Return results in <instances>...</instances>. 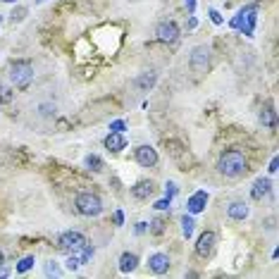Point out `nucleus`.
I'll return each mask as SVG.
<instances>
[{"label":"nucleus","mask_w":279,"mask_h":279,"mask_svg":"<svg viewBox=\"0 0 279 279\" xmlns=\"http://www.w3.org/2000/svg\"><path fill=\"white\" fill-rule=\"evenodd\" d=\"M217 170H220V174H225V177H229V179H236V177H241V174H246V170H248V160H246V155H243L241 150L232 148V150H225V153L220 155V160H217Z\"/></svg>","instance_id":"obj_1"},{"label":"nucleus","mask_w":279,"mask_h":279,"mask_svg":"<svg viewBox=\"0 0 279 279\" xmlns=\"http://www.w3.org/2000/svg\"><path fill=\"white\" fill-rule=\"evenodd\" d=\"M31 79H34V67L29 60H14L10 65V81L17 89H27Z\"/></svg>","instance_id":"obj_2"},{"label":"nucleus","mask_w":279,"mask_h":279,"mask_svg":"<svg viewBox=\"0 0 279 279\" xmlns=\"http://www.w3.org/2000/svg\"><path fill=\"white\" fill-rule=\"evenodd\" d=\"M74 205H77V213L84 215V217H98L103 213V203L95 193H79Z\"/></svg>","instance_id":"obj_3"},{"label":"nucleus","mask_w":279,"mask_h":279,"mask_svg":"<svg viewBox=\"0 0 279 279\" xmlns=\"http://www.w3.org/2000/svg\"><path fill=\"white\" fill-rule=\"evenodd\" d=\"M86 243H89V241H86V236H84L81 232H65V234H60V239H57L60 251H65L67 255H69V253L81 251Z\"/></svg>","instance_id":"obj_4"},{"label":"nucleus","mask_w":279,"mask_h":279,"mask_svg":"<svg viewBox=\"0 0 279 279\" xmlns=\"http://www.w3.org/2000/svg\"><path fill=\"white\" fill-rule=\"evenodd\" d=\"M232 27L234 29H241L246 36H253V27H255V7H246V10H241L234 19H232Z\"/></svg>","instance_id":"obj_5"},{"label":"nucleus","mask_w":279,"mask_h":279,"mask_svg":"<svg viewBox=\"0 0 279 279\" xmlns=\"http://www.w3.org/2000/svg\"><path fill=\"white\" fill-rule=\"evenodd\" d=\"M210 67V48L208 46H196L191 50V69L193 72H208Z\"/></svg>","instance_id":"obj_6"},{"label":"nucleus","mask_w":279,"mask_h":279,"mask_svg":"<svg viewBox=\"0 0 279 279\" xmlns=\"http://www.w3.org/2000/svg\"><path fill=\"white\" fill-rule=\"evenodd\" d=\"M179 39V27L174 22H160L155 29V41L158 43H174Z\"/></svg>","instance_id":"obj_7"},{"label":"nucleus","mask_w":279,"mask_h":279,"mask_svg":"<svg viewBox=\"0 0 279 279\" xmlns=\"http://www.w3.org/2000/svg\"><path fill=\"white\" fill-rule=\"evenodd\" d=\"M136 162L141 167H155L158 165V153L153 146H139L136 148Z\"/></svg>","instance_id":"obj_8"},{"label":"nucleus","mask_w":279,"mask_h":279,"mask_svg":"<svg viewBox=\"0 0 279 279\" xmlns=\"http://www.w3.org/2000/svg\"><path fill=\"white\" fill-rule=\"evenodd\" d=\"M215 241H217L215 232H203L198 236V241H196V253H198L200 258H208L215 248Z\"/></svg>","instance_id":"obj_9"},{"label":"nucleus","mask_w":279,"mask_h":279,"mask_svg":"<svg viewBox=\"0 0 279 279\" xmlns=\"http://www.w3.org/2000/svg\"><path fill=\"white\" fill-rule=\"evenodd\" d=\"M148 267H150V272H155V275L170 272V258H167V253H153V255L148 258Z\"/></svg>","instance_id":"obj_10"},{"label":"nucleus","mask_w":279,"mask_h":279,"mask_svg":"<svg viewBox=\"0 0 279 279\" xmlns=\"http://www.w3.org/2000/svg\"><path fill=\"white\" fill-rule=\"evenodd\" d=\"M205 203H208V193L205 191H196L186 203V210H188V215H198L205 210Z\"/></svg>","instance_id":"obj_11"},{"label":"nucleus","mask_w":279,"mask_h":279,"mask_svg":"<svg viewBox=\"0 0 279 279\" xmlns=\"http://www.w3.org/2000/svg\"><path fill=\"white\" fill-rule=\"evenodd\" d=\"M105 148L110 153H120L127 148V139H124V134L122 132H110L105 136Z\"/></svg>","instance_id":"obj_12"},{"label":"nucleus","mask_w":279,"mask_h":279,"mask_svg":"<svg viewBox=\"0 0 279 279\" xmlns=\"http://www.w3.org/2000/svg\"><path fill=\"white\" fill-rule=\"evenodd\" d=\"M227 215H229V220H234V222H243V220L248 217V205H246L243 200H234V203H229Z\"/></svg>","instance_id":"obj_13"},{"label":"nucleus","mask_w":279,"mask_h":279,"mask_svg":"<svg viewBox=\"0 0 279 279\" xmlns=\"http://www.w3.org/2000/svg\"><path fill=\"white\" fill-rule=\"evenodd\" d=\"M272 191V182L267 179V177H260V179H255V184L251 188V198L253 200H263Z\"/></svg>","instance_id":"obj_14"},{"label":"nucleus","mask_w":279,"mask_h":279,"mask_svg":"<svg viewBox=\"0 0 279 279\" xmlns=\"http://www.w3.org/2000/svg\"><path fill=\"white\" fill-rule=\"evenodd\" d=\"M139 267V255L136 253H122L120 255V270L124 272V275H129V272H134Z\"/></svg>","instance_id":"obj_15"},{"label":"nucleus","mask_w":279,"mask_h":279,"mask_svg":"<svg viewBox=\"0 0 279 279\" xmlns=\"http://www.w3.org/2000/svg\"><path fill=\"white\" fill-rule=\"evenodd\" d=\"M153 191H155L153 182H139L136 186H132V196L139 200H146L148 196H153Z\"/></svg>","instance_id":"obj_16"},{"label":"nucleus","mask_w":279,"mask_h":279,"mask_svg":"<svg viewBox=\"0 0 279 279\" xmlns=\"http://www.w3.org/2000/svg\"><path fill=\"white\" fill-rule=\"evenodd\" d=\"M155 79H158V74H155V72L143 74V77H139V79H136V86H139V89H143V91H148V89L155 84Z\"/></svg>","instance_id":"obj_17"},{"label":"nucleus","mask_w":279,"mask_h":279,"mask_svg":"<svg viewBox=\"0 0 279 279\" xmlns=\"http://www.w3.org/2000/svg\"><path fill=\"white\" fill-rule=\"evenodd\" d=\"M193 229H196V222H193V217H191V215H184V217H182V232H184L186 239H191Z\"/></svg>","instance_id":"obj_18"},{"label":"nucleus","mask_w":279,"mask_h":279,"mask_svg":"<svg viewBox=\"0 0 279 279\" xmlns=\"http://www.w3.org/2000/svg\"><path fill=\"white\" fill-rule=\"evenodd\" d=\"M84 162H86V167H89L91 172H100V170H103V160L98 158V155H86Z\"/></svg>","instance_id":"obj_19"},{"label":"nucleus","mask_w":279,"mask_h":279,"mask_svg":"<svg viewBox=\"0 0 279 279\" xmlns=\"http://www.w3.org/2000/svg\"><path fill=\"white\" fill-rule=\"evenodd\" d=\"M34 263H36V258H34V255H27V258H22V260L17 263V272H19V275L29 272V270L34 267Z\"/></svg>","instance_id":"obj_20"},{"label":"nucleus","mask_w":279,"mask_h":279,"mask_svg":"<svg viewBox=\"0 0 279 279\" xmlns=\"http://www.w3.org/2000/svg\"><path fill=\"white\" fill-rule=\"evenodd\" d=\"M12 98H14L12 89H10V86H5V84H0V105H7Z\"/></svg>","instance_id":"obj_21"},{"label":"nucleus","mask_w":279,"mask_h":279,"mask_svg":"<svg viewBox=\"0 0 279 279\" xmlns=\"http://www.w3.org/2000/svg\"><path fill=\"white\" fill-rule=\"evenodd\" d=\"M77 258H79L81 265H84V263H89V260L93 258V246H89V243H86L81 251H77Z\"/></svg>","instance_id":"obj_22"},{"label":"nucleus","mask_w":279,"mask_h":279,"mask_svg":"<svg viewBox=\"0 0 279 279\" xmlns=\"http://www.w3.org/2000/svg\"><path fill=\"white\" fill-rule=\"evenodd\" d=\"M260 120L265 122L267 127H275V110H263V115H260Z\"/></svg>","instance_id":"obj_23"},{"label":"nucleus","mask_w":279,"mask_h":279,"mask_svg":"<svg viewBox=\"0 0 279 279\" xmlns=\"http://www.w3.org/2000/svg\"><path fill=\"white\" fill-rule=\"evenodd\" d=\"M162 229H165V222H162V220H153L150 232H153V234H162Z\"/></svg>","instance_id":"obj_24"},{"label":"nucleus","mask_w":279,"mask_h":279,"mask_svg":"<svg viewBox=\"0 0 279 279\" xmlns=\"http://www.w3.org/2000/svg\"><path fill=\"white\" fill-rule=\"evenodd\" d=\"M170 203H172V198H162L155 203V210H170Z\"/></svg>","instance_id":"obj_25"},{"label":"nucleus","mask_w":279,"mask_h":279,"mask_svg":"<svg viewBox=\"0 0 279 279\" xmlns=\"http://www.w3.org/2000/svg\"><path fill=\"white\" fill-rule=\"evenodd\" d=\"M24 14H27V7H17V10H12V22L14 19H17V22L24 19Z\"/></svg>","instance_id":"obj_26"},{"label":"nucleus","mask_w":279,"mask_h":279,"mask_svg":"<svg viewBox=\"0 0 279 279\" xmlns=\"http://www.w3.org/2000/svg\"><path fill=\"white\" fill-rule=\"evenodd\" d=\"M124 127H127V124H124L122 120H117V122H112V124H110V129H112V132H124Z\"/></svg>","instance_id":"obj_27"},{"label":"nucleus","mask_w":279,"mask_h":279,"mask_svg":"<svg viewBox=\"0 0 279 279\" xmlns=\"http://www.w3.org/2000/svg\"><path fill=\"white\" fill-rule=\"evenodd\" d=\"M210 19H213L215 24H222V17H220V12H217V10H210Z\"/></svg>","instance_id":"obj_28"},{"label":"nucleus","mask_w":279,"mask_h":279,"mask_svg":"<svg viewBox=\"0 0 279 279\" xmlns=\"http://www.w3.org/2000/svg\"><path fill=\"white\" fill-rule=\"evenodd\" d=\"M46 272H48V275H60V270H57V265H55V263H50V265L46 267Z\"/></svg>","instance_id":"obj_29"},{"label":"nucleus","mask_w":279,"mask_h":279,"mask_svg":"<svg viewBox=\"0 0 279 279\" xmlns=\"http://www.w3.org/2000/svg\"><path fill=\"white\" fill-rule=\"evenodd\" d=\"M122 222H124V213H122V210H117V213H115V225L120 227Z\"/></svg>","instance_id":"obj_30"},{"label":"nucleus","mask_w":279,"mask_h":279,"mask_svg":"<svg viewBox=\"0 0 279 279\" xmlns=\"http://www.w3.org/2000/svg\"><path fill=\"white\" fill-rule=\"evenodd\" d=\"M146 229H148V225H146V222H139V225H136V234H143Z\"/></svg>","instance_id":"obj_31"},{"label":"nucleus","mask_w":279,"mask_h":279,"mask_svg":"<svg viewBox=\"0 0 279 279\" xmlns=\"http://www.w3.org/2000/svg\"><path fill=\"white\" fill-rule=\"evenodd\" d=\"M186 7H188V12L193 14V10H196V0H186Z\"/></svg>","instance_id":"obj_32"},{"label":"nucleus","mask_w":279,"mask_h":279,"mask_svg":"<svg viewBox=\"0 0 279 279\" xmlns=\"http://www.w3.org/2000/svg\"><path fill=\"white\" fill-rule=\"evenodd\" d=\"M277 167H279L277 158H272V162H270V172H277Z\"/></svg>","instance_id":"obj_33"},{"label":"nucleus","mask_w":279,"mask_h":279,"mask_svg":"<svg viewBox=\"0 0 279 279\" xmlns=\"http://www.w3.org/2000/svg\"><path fill=\"white\" fill-rule=\"evenodd\" d=\"M5 265V255H2V251H0V267Z\"/></svg>","instance_id":"obj_34"},{"label":"nucleus","mask_w":279,"mask_h":279,"mask_svg":"<svg viewBox=\"0 0 279 279\" xmlns=\"http://www.w3.org/2000/svg\"><path fill=\"white\" fill-rule=\"evenodd\" d=\"M2 2H17V0H2Z\"/></svg>","instance_id":"obj_35"},{"label":"nucleus","mask_w":279,"mask_h":279,"mask_svg":"<svg viewBox=\"0 0 279 279\" xmlns=\"http://www.w3.org/2000/svg\"><path fill=\"white\" fill-rule=\"evenodd\" d=\"M0 24H2V17H0Z\"/></svg>","instance_id":"obj_36"},{"label":"nucleus","mask_w":279,"mask_h":279,"mask_svg":"<svg viewBox=\"0 0 279 279\" xmlns=\"http://www.w3.org/2000/svg\"><path fill=\"white\" fill-rule=\"evenodd\" d=\"M39 2H43V0H39Z\"/></svg>","instance_id":"obj_37"}]
</instances>
